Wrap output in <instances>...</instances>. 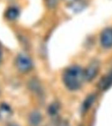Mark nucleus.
I'll return each mask as SVG.
<instances>
[{
    "instance_id": "nucleus-6",
    "label": "nucleus",
    "mask_w": 112,
    "mask_h": 126,
    "mask_svg": "<svg viewBox=\"0 0 112 126\" xmlns=\"http://www.w3.org/2000/svg\"><path fill=\"white\" fill-rule=\"evenodd\" d=\"M13 114L11 108L7 104H0V120L5 121L9 119Z\"/></svg>"
},
{
    "instance_id": "nucleus-10",
    "label": "nucleus",
    "mask_w": 112,
    "mask_h": 126,
    "mask_svg": "<svg viewBox=\"0 0 112 126\" xmlns=\"http://www.w3.org/2000/svg\"><path fill=\"white\" fill-rule=\"evenodd\" d=\"M60 110V106L57 102H53L49 106L48 112L51 116H55L58 114Z\"/></svg>"
},
{
    "instance_id": "nucleus-4",
    "label": "nucleus",
    "mask_w": 112,
    "mask_h": 126,
    "mask_svg": "<svg viewBox=\"0 0 112 126\" xmlns=\"http://www.w3.org/2000/svg\"><path fill=\"white\" fill-rule=\"evenodd\" d=\"M100 41L104 49L112 48V27L106 28L102 30L100 33Z\"/></svg>"
},
{
    "instance_id": "nucleus-12",
    "label": "nucleus",
    "mask_w": 112,
    "mask_h": 126,
    "mask_svg": "<svg viewBox=\"0 0 112 126\" xmlns=\"http://www.w3.org/2000/svg\"><path fill=\"white\" fill-rule=\"evenodd\" d=\"M79 1H80V0H68V1L70 3V5L73 6H75V5H77V4L79 2Z\"/></svg>"
},
{
    "instance_id": "nucleus-3",
    "label": "nucleus",
    "mask_w": 112,
    "mask_h": 126,
    "mask_svg": "<svg viewBox=\"0 0 112 126\" xmlns=\"http://www.w3.org/2000/svg\"><path fill=\"white\" fill-rule=\"evenodd\" d=\"M100 64L98 61L92 60L86 67V68L83 70L84 81H91L94 79L95 78L98 76L100 71Z\"/></svg>"
},
{
    "instance_id": "nucleus-2",
    "label": "nucleus",
    "mask_w": 112,
    "mask_h": 126,
    "mask_svg": "<svg viewBox=\"0 0 112 126\" xmlns=\"http://www.w3.org/2000/svg\"><path fill=\"white\" fill-rule=\"evenodd\" d=\"M15 64L17 69L22 73H27L33 68V62L27 55L20 53L16 58Z\"/></svg>"
},
{
    "instance_id": "nucleus-11",
    "label": "nucleus",
    "mask_w": 112,
    "mask_h": 126,
    "mask_svg": "<svg viewBox=\"0 0 112 126\" xmlns=\"http://www.w3.org/2000/svg\"><path fill=\"white\" fill-rule=\"evenodd\" d=\"M46 5L50 9H53L56 7L58 0H45Z\"/></svg>"
},
{
    "instance_id": "nucleus-9",
    "label": "nucleus",
    "mask_w": 112,
    "mask_h": 126,
    "mask_svg": "<svg viewBox=\"0 0 112 126\" xmlns=\"http://www.w3.org/2000/svg\"><path fill=\"white\" fill-rule=\"evenodd\" d=\"M94 100H95V96L93 94H90L87 96L82 104L81 109H82L83 112H86L91 107L93 102H94Z\"/></svg>"
},
{
    "instance_id": "nucleus-8",
    "label": "nucleus",
    "mask_w": 112,
    "mask_h": 126,
    "mask_svg": "<svg viewBox=\"0 0 112 126\" xmlns=\"http://www.w3.org/2000/svg\"><path fill=\"white\" fill-rule=\"evenodd\" d=\"M19 16V11L17 8L11 7L7 10L5 13V16L7 19L10 20H16Z\"/></svg>"
},
{
    "instance_id": "nucleus-15",
    "label": "nucleus",
    "mask_w": 112,
    "mask_h": 126,
    "mask_svg": "<svg viewBox=\"0 0 112 126\" xmlns=\"http://www.w3.org/2000/svg\"><path fill=\"white\" fill-rule=\"evenodd\" d=\"M7 126H19L18 125L16 124H14V123H11V124H9Z\"/></svg>"
},
{
    "instance_id": "nucleus-14",
    "label": "nucleus",
    "mask_w": 112,
    "mask_h": 126,
    "mask_svg": "<svg viewBox=\"0 0 112 126\" xmlns=\"http://www.w3.org/2000/svg\"><path fill=\"white\" fill-rule=\"evenodd\" d=\"M2 61V51L1 49V47H0V64H1V63Z\"/></svg>"
},
{
    "instance_id": "nucleus-5",
    "label": "nucleus",
    "mask_w": 112,
    "mask_h": 126,
    "mask_svg": "<svg viewBox=\"0 0 112 126\" xmlns=\"http://www.w3.org/2000/svg\"><path fill=\"white\" fill-rule=\"evenodd\" d=\"M112 87V70L105 74L98 82V88L101 91H106Z\"/></svg>"
},
{
    "instance_id": "nucleus-7",
    "label": "nucleus",
    "mask_w": 112,
    "mask_h": 126,
    "mask_svg": "<svg viewBox=\"0 0 112 126\" xmlns=\"http://www.w3.org/2000/svg\"><path fill=\"white\" fill-rule=\"evenodd\" d=\"M42 121L41 114L37 111L31 112L28 117V122L31 126H37Z\"/></svg>"
},
{
    "instance_id": "nucleus-1",
    "label": "nucleus",
    "mask_w": 112,
    "mask_h": 126,
    "mask_svg": "<svg viewBox=\"0 0 112 126\" xmlns=\"http://www.w3.org/2000/svg\"><path fill=\"white\" fill-rule=\"evenodd\" d=\"M62 81L66 87L70 91L79 90L84 81V71L79 66H70L64 71Z\"/></svg>"
},
{
    "instance_id": "nucleus-13",
    "label": "nucleus",
    "mask_w": 112,
    "mask_h": 126,
    "mask_svg": "<svg viewBox=\"0 0 112 126\" xmlns=\"http://www.w3.org/2000/svg\"><path fill=\"white\" fill-rule=\"evenodd\" d=\"M69 126L68 123L66 122H62L61 123L59 124V126Z\"/></svg>"
}]
</instances>
